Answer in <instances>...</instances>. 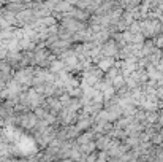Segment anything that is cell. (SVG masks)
<instances>
[{"instance_id":"cell-4","label":"cell","mask_w":163,"mask_h":162,"mask_svg":"<svg viewBox=\"0 0 163 162\" xmlns=\"http://www.w3.org/2000/svg\"><path fill=\"white\" fill-rule=\"evenodd\" d=\"M157 67H158V72H163V60L157 64Z\"/></svg>"},{"instance_id":"cell-2","label":"cell","mask_w":163,"mask_h":162,"mask_svg":"<svg viewBox=\"0 0 163 162\" xmlns=\"http://www.w3.org/2000/svg\"><path fill=\"white\" fill-rule=\"evenodd\" d=\"M114 81H116V83H114L116 86H120V84H124V76H117Z\"/></svg>"},{"instance_id":"cell-3","label":"cell","mask_w":163,"mask_h":162,"mask_svg":"<svg viewBox=\"0 0 163 162\" xmlns=\"http://www.w3.org/2000/svg\"><path fill=\"white\" fill-rule=\"evenodd\" d=\"M109 65H111V60H105V62H102V65H100V67H102L103 70H108L106 67H109Z\"/></svg>"},{"instance_id":"cell-1","label":"cell","mask_w":163,"mask_h":162,"mask_svg":"<svg viewBox=\"0 0 163 162\" xmlns=\"http://www.w3.org/2000/svg\"><path fill=\"white\" fill-rule=\"evenodd\" d=\"M105 51H106V54H116L117 48H116V45H114V43H108L105 46Z\"/></svg>"}]
</instances>
